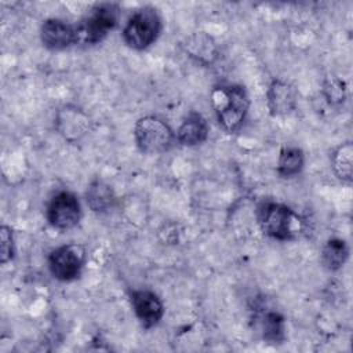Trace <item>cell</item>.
<instances>
[{
  "mask_svg": "<svg viewBox=\"0 0 353 353\" xmlns=\"http://www.w3.org/2000/svg\"><path fill=\"white\" fill-rule=\"evenodd\" d=\"M261 230L276 240H294L305 230V221L285 204L265 200L256 208Z\"/></svg>",
  "mask_w": 353,
  "mask_h": 353,
  "instance_id": "obj_1",
  "label": "cell"
},
{
  "mask_svg": "<svg viewBox=\"0 0 353 353\" xmlns=\"http://www.w3.org/2000/svg\"><path fill=\"white\" fill-rule=\"evenodd\" d=\"M211 103L219 125L226 132L237 131L248 112L250 99L244 87L237 84L218 85L211 92Z\"/></svg>",
  "mask_w": 353,
  "mask_h": 353,
  "instance_id": "obj_2",
  "label": "cell"
},
{
  "mask_svg": "<svg viewBox=\"0 0 353 353\" xmlns=\"http://www.w3.org/2000/svg\"><path fill=\"white\" fill-rule=\"evenodd\" d=\"M119 6L114 3H101L91 8V12L76 25V44H97L116 26L119 19Z\"/></svg>",
  "mask_w": 353,
  "mask_h": 353,
  "instance_id": "obj_3",
  "label": "cell"
},
{
  "mask_svg": "<svg viewBox=\"0 0 353 353\" xmlns=\"http://www.w3.org/2000/svg\"><path fill=\"white\" fill-rule=\"evenodd\" d=\"M161 30V18L156 8H138L123 29L124 43L134 50H145L156 41Z\"/></svg>",
  "mask_w": 353,
  "mask_h": 353,
  "instance_id": "obj_4",
  "label": "cell"
},
{
  "mask_svg": "<svg viewBox=\"0 0 353 353\" xmlns=\"http://www.w3.org/2000/svg\"><path fill=\"white\" fill-rule=\"evenodd\" d=\"M134 137L139 150L149 154L168 150L175 138L171 127L156 116L141 117L135 123Z\"/></svg>",
  "mask_w": 353,
  "mask_h": 353,
  "instance_id": "obj_5",
  "label": "cell"
},
{
  "mask_svg": "<svg viewBox=\"0 0 353 353\" xmlns=\"http://www.w3.org/2000/svg\"><path fill=\"white\" fill-rule=\"evenodd\" d=\"M85 261V251L80 244H65L51 251L48 268L59 281H72L81 273Z\"/></svg>",
  "mask_w": 353,
  "mask_h": 353,
  "instance_id": "obj_6",
  "label": "cell"
},
{
  "mask_svg": "<svg viewBox=\"0 0 353 353\" xmlns=\"http://www.w3.org/2000/svg\"><path fill=\"white\" fill-rule=\"evenodd\" d=\"M47 221L59 230L74 228L81 218V205L76 194L68 190L58 192L47 205Z\"/></svg>",
  "mask_w": 353,
  "mask_h": 353,
  "instance_id": "obj_7",
  "label": "cell"
},
{
  "mask_svg": "<svg viewBox=\"0 0 353 353\" xmlns=\"http://www.w3.org/2000/svg\"><path fill=\"white\" fill-rule=\"evenodd\" d=\"M135 316L145 328H152L159 324L164 314L161 299L152 291L137 290L130 295Z\"/></svg>",
  "mask_w": 353,
  "mask_h": 353,
  "instance_id": "obj_8",
  "label": "cell"
},
{
  "mask_svg": "<svg viewBox=\"0 0 353 353\" xmlns=\"http://www.w3.org/2000/svg\"><path fill=\"white\" fill-rule=\"evenodd\" d=\"M40 39L48 50H63L76 44V26L63 19H46L40 28Z\"/></svg>",
  "mask_w": 353,
  "mask_h": 353,
  "instance_id": "obj_9",
  "label": "cell"
},
{
  "mask_svg": "<svg viewBox=\"0 0 353 353\" xmlns=\"http://www.w3.org/2000/svg\"><path fill=\"white\" fill-rule=\"evenodd\" d=\"M266 97L269 110L274 116L287 114L295 109V91L288 83L283 80H273L268 88Z\"/></svg>",
  "mask_w": 353,
  "mask_h": 353,
  "instance_id": "obj_10",
  "label": "cell"
},
{
  "mask_svg": "<svg viewBox=\"0 0 353 353\" xmlns=\"http://www.w3.org/2000/svg\"><path fill=\"white\" fill-rule=\"evenodd\" d=\"M208 137V124L199 113H190L179 125L176 139L185 146H194L204 142Z\"/></svg>",
  "mask_w": 353,
  "mask_h": 353,
  "instance_id": "obj_11",
  "label": "cell"
},
{
  "mask_svg": "<svg viewBox=\"0 0 353 353\" xmlns=\"http://www.w3.org/2000/svg\"><path fill=\"white\" fill-rule=\"evenodd\" d=\"M88 119L77 109H63L59 113L58 117V125L59 131L65 135L68 139L77 138L79 135L84 134V131L88 127Z\"/></svg>",
  "mask_w": 353,
  "mask_h": 353,
  "instance_id": "obj_12",
  "label": "cell"
},
{
  "mask_svg": "<svg viewBox=\"0 0 353 353\" xmlns=\"http://www.w3.org/2000/svg\"><path fill=\"white\" fill-rule=\"evenodd\" d=\"M305 164V154L299 148H283L277 161V172L281 178H292L298 175Z\"/></svg>",
  "mask_w": 353,
  "mask_h": 353,
  "instance_id": "obj_13",
  "label": "cell"
},
{
  "mask_svg": "<svg viewBox=\"0 0 353 353\" xmlns=\"http://www.w3.org/2000/svg\"><path fill=\"white\" fill-rule=\"evenodd\" d=\"M349 258V248L341 239H330L321 251V262L328 270L341 269Z\"/></svg>",
  "mask_w": 353,
  "mask_h": 353,
  "instance_id": "obj_14",
  "label": "cell"
},
{
  "mask_svg": "<svg viewBox=\"0 0 353 353\" xmlns=\"http://www.w3.org/2000/svg\"><path fill=\"white\" fill-rule=\"evenodd\" d=\"M87 203L92 211L102 212L112 207L114 201L113 190L102 181H94L87 189Z\"/></svg>",
  "mask_w": 353,
  "mask_h": 353,
  "instance_id": "obj_15",
  "label": "cell"
},
{
  "mask_svg": "<svg viewBox=\"0 0 353 353\" xmlns=\"http://www.w3.org/2000/svg\"><path fill=\"white\" fill-rule=\"evenodd\" d=\"M352 156H353V146L350 142H345L339 145L331 157L332 168L335 175L345 182L352 181Z\"/></svg>",
  "mask_w": 353,
  "mask_h": 353,
  "instance_id": "obj_16",
  "label": "cell"
},
{
  "mask_svg": "<svg viewBox=\"0 0 353 353\" xmlns=\"http://www.w3.org/2000/svg\"><path fill=\"white\" fill-rule=\"evenodd\" d=\"M263 338L269 342H281L285 336L284 317L277 312H266L261 320Z\"/></svg>",
  "mask_w": 353,
  "mask_h": 353,
  "instance_id": "obj_17",
  "label": "cell"
},
{
  "mask_svg": "<svg viewBox=\"0 0 353 353\" xmlns=\"http://www.w3.org/2000/svg\"><path fill=\"white\" fill-rule=\"evenodd\" d=\"M323 95L330 105H341L346 98V87L338 77H330L323 85Z\"/></svg>",
  "mask_w": 353,
  "mask_h": 353,
  "instance_id": "obj_18",
  "label": "cell"
},
{
  "mask_svg": "<svg viewBox=\"0 0 353 353\" xmlns=\"http://www.w3.org/2000/svg\"><path fill=\"white\" fill-rule=\"evenodd\" d=\"M14 256V239L8 226L0 228V262L7 263Z\"/></svg>",
  "mask_w": 353,
  "mask_h": 353,
  "instance_id": "obj_19",
  "label": "cell"
}]
</instances>
